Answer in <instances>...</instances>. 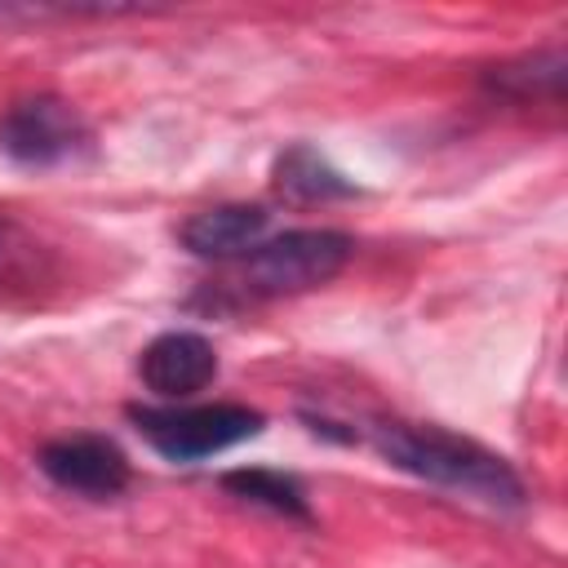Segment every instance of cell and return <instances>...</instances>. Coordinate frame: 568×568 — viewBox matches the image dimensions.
I'll return each mask as SVG.
<instances>
[{
	"mask_svg": "<svg viewBox=\"0 0 568 568\" xmlns=\"http://www.w3.org/2000/svg\"><path fill=\"white\" fill-rule=\"evenodd\" d=\"M373 448L439 488H457L466 497H479L488 506H524V479L484 444L462 439L453 430L439 426H422V422H377L373 426Z\"/></svg>",
	"mask_w": 568,
	"mask_h": 568,
	"instance_id": "1",
	"label": "cell"
},
{
	"mask_svg": "<svg viewBox=\"0 0 568 568\" xmlns=\"http://www.w3.org/2000/svg\"><path fill=\"white\" fill-rule=\"evenodd\" d=\"M351 235L333 226H302L262 240L253 253H244L240 266V293L244 297H288L328 284L351 262Z\"/></svg>",
	"mask_w": 568,
	"mask_h": 568,
	"instance_id": "2",
	"label": "cell"
},
{
	"mask_svg": "<svg viewBox=\"0 0 568 568\" xmlns=\"http://www.w3.org/2000/svg\"><path fill=\"white\" fill-rule=\"evenodd\" d=\"M129 422L164 462H200L262 435L266 417L248 404H129Z\"/></svg>",
	"mask_w": 568,
	"mask_h": 568,
	"instance_id": "3",
	"label": "cell"
},
{
	"mask_svg": "<svg viewBox=\"0 0 568 568\" xmlns=\"http://www.w3.org/2000/svg\"><path fill=\"white\" fill-rule=\"evenodd\" d=\"M89 142H93L89 120L58 93L22 98L0 120V151L18 164H31V169L67 164L80 151H89Z\"/></svg>",
	"mask_w": 568,
	"mask_h": 568,
	"instance_id": "4",
	"label": "cell"
},
{
	"mask_svg": "<svg viewBox=\"0 0 568 568\" xmlns=\"http://www.w3.org/2000/svg\"><path fill=\"white\" fill-rule=\"evenodd\" d=\"M36 466L44 470V479H53L67 493L80 497H115L129 488V457L120 453L115 439L106 435H62L49 439L36 457Z\"/></svg>",
	"mask_w": 568,
	"mask_h": 568,
	"instance_id": "5",
	"label": "cell"
},
{
	"mask_svg": "<svg viewBox=\"0 0 568 568\" xmlns=\"http://www.w3.org/2000/svg\"><path fill=\"white\" fill-rule=\"evenodd\" d=\"M138 377L146 390H155L160 399H186L195 390H204L217 377V351L204 333L191 328H169L160 337H151L138 355Z\"/></svg>",
	"mask_w": 568,
	"mask_h": 568,
	"instance_id": "6",
	"label": "cell"
},
{
	"mask_svg": "<svg viewBox=\"0 0 568 568\" xmlns=\"http://www.w3.org/2000/svg\"><path fill=\"white\" fill-rule=\"evenodd\" d=\"M266 226H271V213L262 204H213V209L191 213L178 226V240L195 257L231 262V257L253 253L266 240Z\"/></svg>",
	"mask_w": 568,
	"mask_h": 568,
	"instance_id": "7",
	"label": "cell"
},
{
	"mask_svg": "<svg viewBox=\"0 0 568 568\" xmlns=\"http://www.w3.org/2000/svg\"><path fill=\"white\" fill-rule=\"evenodd\" d=\"M275 191L284 200H297V204H324V200L355 195V182L342 169H333L315 146L297 142L275 160Z\"/></svg>",
	"mask_w": 568,
	"mask_h": 568,
	"instance_id": "8",
	"label": "cell"
},
{
	"mask_svg": "<svg viewBox=\"0 0 568 568\" xmlns=\"http://www.w3.org/2000/svg\"><path fill=\"white\" fill-rule=\"evenodd\" d=\"M222 488L248 506H262L271 515H284V519H297V524H311V501H306V488L284 475V470H266V466H244V470H226L222 475Z\"/></svg>",
	"mask_w": 568,
	"mask_h": 568,
	"instance_id": "9",
	"label": "cell"
},
{
	"mask_svg": "<svg viewBox=\"0 0 568 568\" xmlns=\"http://www.w3.org/2000/svg\"><path fill=\"white\" fill-rule=\"evenodd\" d=\"M564 53L559 49H546V53H528V58H515V62H501L493 67L484 80L493 93L510 98V102H559L564 93Z\"/></svg>",
	"mask_w": 568,
	"mask_h": 568,
	"instance_id": "10",
	"label": "cell"
}]
</instances>
